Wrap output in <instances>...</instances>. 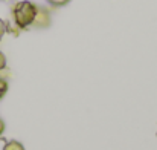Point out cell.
<instances>
[{
	"instance_id": "cell-1",
	"label": "cell",
	"mask_w": 157,
	"mask_h": 150,
	"mask_svg": "<svg viewBox=\"0 0 157 150\" xmlns=\"http://www.w3.org/2000/svg\"><path fill=\"white\" fill-rule=\"evenodd\" d=\"M37 5H34L29 0H21L17 2L12 6V20L14 25H17L20 29H26L29 26H32L35 14H37Z\"/></svg>"
},
{
	"instance_id": "cell-2",
	"label": "cell",
	"mask_w": 157,
	"mask_h": 150,
	"mask_svg": "<svg viewBox=\"0 0 157 150\" xmlns=\"http://www.w3.org/2000/svg\"><path fill=\"white\" fill-rule=\"evenodd\" d=\"M32 26H35V28H48V26H51V14H49V11H46L44 8L38 6Z\"/></svg>"
},
{
	"instance_id": "cell-3",
	"label": "cell",
	"mask_w": 157,
	"mask_h": 150,
	"mask_svg": "<svg viewBox=\"0 0 157 150\" xmlns=\"http://www.w3.org/2000/svg\"><path fill=\"white\" fill-rule=\"evenodd\" d=\"M3 150H26V149H25V146L21 143H18L15 140H11V141H8L3 146Z\"/></svg>"
},
{
	"instance_id": "cell-4",
	"label": "cell",
	"mask_w": 157,
	"mask_h": 150,
	"mask_svg": "<svg viewBox=\"0 0 157 150\" xmlns=\"http://www.w3.org/2000/svg\"><path fill=\"white\" fill-rule=\"evenodd\" d=\"M8 89H9V84H8V81H6L3 77H0V100H2L5 95H6Z\"/></svg>"
},
{
	"instance_id": "cell-5",
	"label": "cell",
	"mask_w": 157,
	"mask_h": 150,
	"mask_svg": "<svg viewBox=\"0 0 157 150\" xmlns=\"http://www.w3.org/2000/svg\"><path fill=\"white\" fill-rule=\"evenodd\" d=\"M49 5H52L55 8H59V6H66L70 0H46Z\"/></svg>"
},
{
	"instance_id": "cell-6",
	"label": "cell",
	"mask_w": 157,
	"mask_h": 150,
	"mask_svg": "<svg viewBox=\"0 0 157 150\" xmlns=\"http://www.w3.org/2000/svg\"><path fill=\"white\" fill-rule=\"evenodd\" d=\"M5 67H6V57H5V54L0 51V72H2Z\"/></svg>"
},
{
	"instance_id": "cell-7",
	"label": "cell",
	"mask_w": 157,
	"mask_h": 150,
	"mask_svg": "<svg viewBox=\"0 0 157 150\" xmlns=\"http://www.w3.org/2000/svg\"><path fill=\"white\" fill-rule=\"evenodd\" d=\"M5 32H6V23L0 18V40L3 39V35H5Z\"/></svg>"
},
{
	"instance_id": "cell-8",
	"label": "cell",
	"mask_w": 157,
	"mask_h": 150,
	"mask_svg": "<svg viewBox=\"0 0 157 150\" xmlns=\"http://www.w3.org/2000/svg\"><path fill=\"white\" fill-rule=\"evenodd\" d=\"M2 133H3V132H0V136H2Z\"/></svg>"
}]
</instances>
